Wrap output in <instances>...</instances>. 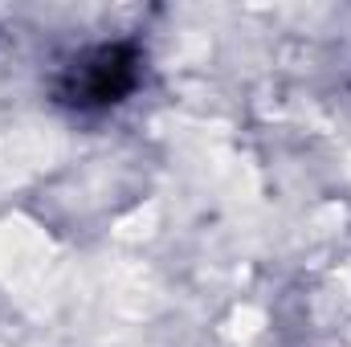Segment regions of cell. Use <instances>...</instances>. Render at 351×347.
Masks as SVG:
<instances>
[{
  "instance_id": "1",
  "label": "cell",
  "mask_w": 351,
  "mask_h": 347,
  "mask_svg": "<svg viewBox=\"0 0 351 347\" xmlns=\"http://www.w3.org/2000/svg\"><path fill=\"white\" fill-rule=\"evenodd\" d=\"M135 82V58L123 45H106L94 49L82 62H74V70L66 74L62 98L74 106H102V102H119Z\"/></svg>"
}]
</instances>
